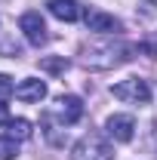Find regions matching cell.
<instances>
[{"label":"cell","mask_w":157,"mask_h":160,"mask_svg":"<svg viewBox=\"0 0 157 160\" xmlns=\"http://www.w3.org/2000/svg\"><path fill=\"white\" fill-rule=\"evenodd\" d=\"M56 117H59L65 126L77 123V120L83 117V102H80L77 96H62V99L56 102Z\"/></svg>","instance_id":"cell-7"},{"label":"cell","mask_w":157,"mask_h":160,"mask_svg":"<svg viewBox=\"0 0 157 160\" xmlns=\"http://www.w3.org/2000/svg\"><path fill=\"white\" fill-rule=\"evenodd\" d=\"M40 68L46 74H65L68 71V59L65 56H49V59H40Z\"/></svg>","instance_id":"cell-10"},{"label":"cell","mask_w":157,"mask_h":160,"mask_svg":"<svg viewBox=\"0 0 157 160\" xmlns=\"http://www.w3.org/2000/svg\"><path fill=\"white\" fill-rule=\"evenodd\" d=\"M19 28L25 31V37H28V43L31 46H43L46 43V25H43V19H40V12H25L19 19Z\"/></svg>","instance_id":"cell-4"},{"label":"cell","mask_w":157,"mask_h":160,"mask_svg":"<svg viewBox=\"0 0 157 160\" xmlns=\"http://www.w3.org/2000/svg\"><path fill=\"white\" fill-rule=\"evenodd\" d=\"M71 160H114V151L99 132H86L71 148Z\"/></svg>","instance_id":"cell-2"},{"label":"cell","mask_w":157,"mask_h":160,"mask_svg":"<svg viewBox=\"0 0 157 160\" xmlns=\"http://www.w3.org/2000/svg\"><path fill=\"white\" fill-rule=\"evenodd\" d=\"M9 123V111H6V105L0 102V126H6Z\"/></svg>","instance_id":"cell-14"},{"label":"cell","mask_w":157,"mask_h":160,"mask_svg":"<svg viewBox=\"0 0 157 160\" xmlns=\"http://www.w3.org/2000/svg\"><path fill=\"white\" fill-rule=\"evenodd\" d=\"M19 157V145L13 136H0V160H16Z\"/></svg>","instance_id":"cell-12"},{"label":"cell","mask_w":157,"mask_h":160,"mask_svg":"<svg viewBox=\"0 0 157 160\" xmlns=\"http://www.w3.org/2000/svg\"><path fill=\"white\" fill-rule=\"evenodd\" d=\"M83 22H86V28L96 31V34H120V28H123L114 16H108V12H102V9H89V12L83 16Z\"/></svg>","instance_id":"cell-5"},{"label":"cell","mask_w":157,"mask_h":160,"mask_svg":"<svg viewBox=\"0 0 157 160\" xmlns=\"http://www.w3.org/2000/svg\"><path fill=\"white\" fill-rule=\"evenodd\" d=\"M43 96H46V83L37 77H28L16 86V99H22V102H40Z\"/></svg>","instance_id":"cell-9"},{"label":"cell","mask_w":157,"mask_h":160,"mask_svg":"<svg viewBox=\"0 0 157 160\" xmlns=\"http://www.w3.org/2000/svg\"><path fill=\"white\" fill-rule=\"evenodd\" d=\"M111 96L120 102H129V105H145V102L151 99V89H148V83L139 77H129V80H120L111 86Z\"/></svg>","instance_id":"cell-3"},{"label":"cell","mask_w":157,"mask_h":160,"mask_svg":"<svg viewBox=\"0 0 157 160\" xmlns=\"http://www.w3.org/2000/svg\"><path fill=\"white\" fill-rule=\"evenodd\" d=\"M105 129H108V136L114 142H129L133 132H136V120L129 117V114H114V117H108Z\"/></svg>","instance_id":"cell-6"},{"label":"cell","mask_w":157,"mask_h":160,"mask_svg":"<svg viewBox=\"0 0 157 160\" xmlns=\"http://www.w3.org/2000/svg\"><path fill=\"white\" fill-rule=\"evenodd\" d=\"M16 92V86H13V80L6 77V74H0V102H6L9 96Z\"/></svg>","instance_id":"cell-13"},{"label":"cell","mask_w":157,"mask_h":160,"mask_svg":"<svg viewBox=\"0 0 157 160\" xmlns=\"http://www.w3.org/2000/svg\"><path fill=\"white\" fill-rule=\"evenodd\" d=\"M6 129H9V136H13V139H31V123H28L25 117L9 120V123H6Z\"/></svg>","instance_id":"cell-11"},{"label":"cell","mask_w":157,"mask_h":160,"mask_svg":"<svg viewBox=\"0 0 157 160\" xmlns=\"http://www.w3.org/2000/svg\"><path fill=\"white\" fill-rule=\"evenodd\" d=\"M46 6H49V12H53L56 19H62V22H77L80 16H83V9H80L77 0H49Z\"/></svg>","instance_id":"cell-8"},{"label":"cell","mask_w":157,"mask_h":160,"mask_svg":"<svg viewBox=\"0 0 157 160\" xmlns=\"http://www.w3.org/2000/svg\"><path fill=\"white\" fill-rule=\"evenodd\" d=\"M151 3H154V6H157V0H151Z\"/></svg>","instance_id":"cell-15"},{"label":"cell","mask_w":157,"mask_h":160,"mask_svg":"<svg viewBox=\"0 0 157 160\" xmlns=\"http://www.w3.org/2000/svg\"><path fill=\"white\" fill-rule=\"evenodd\" d=\"M83 56V68H93V71H108V68H117L123 62H129L133 46L129 43H120V40H105V43H89L80 49Z\"/></svg>","instance_id":"cell-1"}]
</instances>
